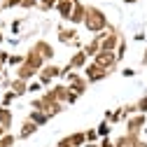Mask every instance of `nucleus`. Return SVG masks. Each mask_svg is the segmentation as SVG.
<instances>
[{
	"instance_id": "1",
	"label": "nucleus",
	"mask_w": 147,
	"mask_h": 147,
	"mask_svg": "<svg viewBox=\"0 0 147 147\" xmlns=\"http://www.w3.org/2000/svg\"><path fill=\"white\" fill-rule=\"evenodd\" d=\"M84 28H86L91 35H98V33H103V30H110L112 26H110L107 16H105V12H103L100 7H96V5H86V19H84Z\"/></svg>"
},
{
	"instance_id": "2",
	"label": "nucleus",
	"mask_w": 147,
	"mask_h": 147,
	"mask_svg": "<svg viewBox=\"0 0 147 147\" xmlns=\"http://www.w3.org/2000/svg\"><path fill=\"white\" fill-rule=\"evenodd\" d=\"M56 35H59V42H61V45H65V47H75L77 51L84 47V45H82V40H80V33H77V28H75V26L59 24Z\"/></svg>"
},
{
	"instance_id": "3",
	"label": "nucleus",
	"mask_w": 147,
	"mask_h": 147,
	"mask_svg": "<svg viewBox=\"0 0 147 147\" xmlns=\"http://www.w3.org/2000/svg\"><path fill=\"white\" fill-rule=\"evenodd\" d=\"M65 84H68V89L72 91V94H77V96H84L86 89H89V82H86V77H84V72H80V70L68 72Z\"/></svg>"
},
{
	"instance_id": "4",
	"label": "nucleus",
	"mask_w": 147,
	"mask_h": 147,
	"mask_svg": "<svg viewBox=\"0 0 147 147\" xmlns=\"http://www.w3.org/2000/svg\"><path fill=\"white\" fill-rule=\"evenodd\" d=\"M61 75H63V68H61V65H56V63H47V65L38 72V80L42 82L45 89H51L49 84H51L54 80H61Z\"/></svg>"
},
{
	"instance_id": "5",
	"label": "nucleus",
	"mask_w": 147,
	"mask_h": 147,
	"mask_svg": "<svg viewBox=\"0 0 147 147\" xmlns=\"http://www.w3.org/2000/svg\"><path fill=\"white\" fill-rule=\"evenodd\" d=\"M82 72H84V77H86L89 84H98V82H103V80H107L110 75H112V70H103V68L96 65L94 61H89V65H86Z\"/></svg>"
},
{
	"instance_id": "6",
	"label": "nucleus",
	"mask_w": 147,
	"mask_h": 147,
	"mask_svg": "<svg viewBox=\"0 0 147 147\" xmlns=\"http://www.w3.org/2000/svg\"><path fill=\"white\" fill-rule=\"evenodd\" d=\"M145 126H147V115H140V112H138V115H133L131 119H126V133L140 138L142 131H145Z\"/></svg>"
},
{
	"instance_id": "7",
	"label": "nucleus",
	"mask_w": 147,
	"mask_h": 147,
	"mask_svg": "<svg viewBox=\"0 0 147 147\" xmlns=\"http://www.w3.org/2000/svg\"><path fill=\"white\" fill-rule=\"evenodd\" d=\"M56 147H86V133L84 131H75V133H70V136H63Z\"/></svg>"
},
{
	"instance_id": "8",
	"label": "nucleus",
	"mask_w": 147,
	"mask_h": 147,
	"mask_svg": "<svg viewBox=\"0 0 147 147\" xmlns=\"http://www.w3.org/2000/svg\"><path fill=\"white\" fill-rule=\"evenodd\" d=\"M96 65H100L103 70H115L117 65H119V61H117V54L115 51H100L96 59H91Z\"/></svg>"
},
{
	"instance_id": "9",
	"label": "nucleus",
	"mask_w": 147,
	"mask_h": 147,
	"mask_svg": "<svg viewBox=\"0 0 147 147\" xmlns=\"http://www.w3.org/2000/svg\"><path fill=\"white\" fill-rule=\"evenodd\" d=\"M30 47H33L35 51H38L40 56H42V59L47 61V63H51V59H54V54H56V51H54V47H51V45H49L47 40H42V38H40V40H35V42H33Z\"/></svg>"
},
{
	"instance_id": "10",
	"label": "nucleus",
	"mask_w": 147,
	"mask_h": 147,
	"mask_svg": "<svg viewBox=\"0 0 147 147\" xmlns=\"http://www.w3.org/2000/svg\"><path fill=\"white\" fill-rule=\"evenodd\" d=\"M80 3V0H59V5H56V12L61 16V21L70 24V16H72V9H75V5Z\"/></svg>"
},
{
	"instance_id": "11",
	"label": "nucleus",
	"mask_w": 147,
	"mask_h": 147,
	"mask_svg": "<svg viewBox=\"0 0 147 147\" xmlns=\"http://www.w3.org/2000/svg\"><path fill=\"white\" fill-rule=\"evenodd\" d=\"M5 89H12L14 94L21 98V96L28 94V82H26V80H19V77H14V80H7V82H5Z\"/></svg>"
},
{
	"instance_id": "12",
	"label": "nucleus",
	"mask_w": 147,
	"mask_h": 147,
	"mask_svg": "<svg viewBox=\"0 0 147 147\" xmlns=\"http://www.w3.org/2000/svg\"><path fill=\"white\" fill-rule=\"evenodd\" d=\"M68 65H70L72 70H84V68L89 65V56L80 49V51H75V54H72V56L68 59Z\"/></svg>"
},
{
	"instance_id": "13",
	"label": "nucleus",
	"mask_w": 147,
	"mask_h": 147,
	"mask_svg": "<svg viewBox=\"0 0 147 147\" xmlns=\"http://www.w3.org/2000/svg\"><path fill=\"white\" fill-rule=\"evenodd\" d=\"M84 19H86V5L82 3V0H80V3L75 5V9H72V16H70V26H84Z\"/></svg>"
},
{
	"instance_id": "14",
	"label": "nucleus",
	"mask_w": 147,
	"mask_h": 147,
	"mask_svg": "<svg viewBox=\"0 0 147 147\" xmlns=\"http://www.w3.org/2000/svg\"><path fill=\"white\" fill-rule=\"evenodd\" d=\"M26 63H28V65H33V68L38 70V72H40V70H42V68L47 65V61H45V59H42V56H40V54L35 51L33 47H30V49L26 51Z\"/></svg>"
},
{
	"instance_id": "15",
	"label": "nucleus",
	"mask_w": 147,
	"mask_h": 147,
	"mask_svg": "<svg viewBox=\"0 0 147 147\" xmlns=\"http://www.w3.org/2000/svg\"><path fill=\"white\" fill-rule=\"evenodd\" d=\"M82 51L86 54L89 59H96L98 54H100V38H98V35H94V38H91V40L82 47Z\"/></svg>"
},
{
	"instance_id": "16",
	"label": "nucleus",
	"mask_w": 147,
	"mask_h": 147,
	"mask_svg": "<svg viewBox=\"0 0 147 147\" xmlns=\"http://www.w3.org/2000/svg\"><path fill=\"white\" fill-rule=\"evenodd\" d=\"M38 124H33L30 119H24V124H21V128H19V133H16V138L19 140H28L33 133H38Z\"/></svg>"
},
{
	"instance_id": "17",
	"label": "nucleus",
	"mask_w": 147,
	"mask_h": 147,
	"mask_svg": "<svg viewBox=\"0 0 147 147\" xmlns=\"http://www.w3.org/2000/svg\"><path fill=\"white\" fill-rule=\"evenodd\" d=\"M14 77H19V80H26V82H33V77H38V70H35L33 65H28V63H24L21 68H16Z\"/></svg>"
},
{
	"instance_id": "18",
	"label": "nucleus",
	"mask_w": 147,
	"mask_h": 147,
	"mask_svg": "<svg viewBox=\"0 0 147 147\" xmlns=\"http://www.w3.org/2000/svg\"><path fill=\"white\" fill-rule=\"evenodd\" d=\"M12 119H14L12 110H9V107H3V105H0V126L9 131V126H12Z\"/></svg>"
},
{
	"instance_id": "19",
	"label": "nucleus",
	"mask_w": 147,
	"mask_h": 147,
	"mask_svg": "<svg viewBox=\"0 0 147 147\" xmlns=\"http://www.w3.org/2000/svg\"><path fill=\"white\" fill-rule=\"evenodd\" d=\"M26 119H30L33 124H38V126H45V124H49V117H47L45 112H38V110H30Z\"/></svg>"
},
{
	"instance_id": "20",
	"label": "nucleus",
	"mask_w": 147,
	"mask_h": 147,
	"mask_svg": "<svg viewBox=\"0 0 147 147\" xmlns=\"http://www.w3.org/2000/svg\"><path fill=\"white\" fill-rule=\"evenodd\" d=\"M136 142H138V138H136V136L124 133V136H119V138L115 140V147H136Z\"/></svg>"
},
{
	"instance_id": "21",
	"label": "nucleus",
	"mask_w": 147,
	"mask_h": 147,
	"mask_svg": "<svg viewBox=\"0 0 147 147\" xmlns=\"http://www.w3.org/2000/svg\"><path fill=\"white\" fill-rule=\"evenodd\" d=\"M107 121L112 124V126H115V124H121V121H126V117H124V105H121V107H115Z\"/></svg>"
},
{
	"instance_id": "22",
	"label": "nucleus",
	"mask_w": 147,
	"mask_h": 147,
	"mask_svg": "<svg viewBox=\"0 0 147 147\" xmlns=\"http://www.w3.org/2000/svg\"><path fill=\"white\" fill-rule=\"evenodd\" d=\"M96 131H98V136H100V140L103 138H110V131H112V124H110L107 119H103L98 126H96Z\"/></svg>"
},
{
	"instance_id": "23",
	"label": "nucleus",
	"mask_w": 147,
	"mask_h": 147,
	"mask_svg": "<svg viewBox=\"0 0 147 147\" xmlns=\"http://www.w3.org/2000/svg\"><path fill=\"white\" fill-rule=\"evenodd\" d=\"M16 98H19V96H16L12 89H5V94H3V100H0V105H3V107H9V105H12Z\"/></svg>"
},
{
	"instance_id": "24",
	"label": "nucleus",
	"mask_w": 147,
	"mask_h": 147,
	"mask_svg": "<svg viewBox=\"0 0 147 147\" xmlns=\"http://www.w3.org/2000/svg\"><path fill=\"white\" fill-rule=\"evenodd\" d=\"M126 51H128V42H126V38L121 35V40H119V45H117V61H124V56H126Z\"/></svg>"
},
{
	"instance_id": "25",
	"label": "nucleus",
	"mask_w": 147,
	"mask_h": 147,
	"mask_svg": "<svg viewBox=\"0 0 147 147\" xmlns=\"http://www.w3.org/2000/svg\"><path fill=\"white\" fill-rule=\"evenodd\" d=\"M26 63V54H12V56H9V68H21Z\"/></svg>"
},
{
	"instance_id": "26",
	"label": "nucleus",
	"mask_w": 147,
	"mask_h": 147,
	"mask_svg": "<svg viewBox=\"0 0 147 147\" xmlns=\"http://www.w3.org/2000/svg\"><path fill=\"white\" fill-rule=\"evenodd\" d=\"M40 91H42V94H45V86H42V82L40 80H33V82H28V94H40Z\"/></svg>"
},
{
	"instance_id": "27",
	"label": "nucleus",
	"mask_w": 147,
	"mask_h": 147,
	"mask_svg": "<svg viewBox=\"0 0 147 147\" xmlns=\"http://www.w3.org/2000/svg\"><path fill=\"white\" fill-rule=\"evenodd\" d=\"M56 5H59V0H40L38 9L40 12H49V9H56Z\"/></svg>"
},
{
	"instance_id": "28",
	"label": "nucleus",
	"mask_w": 147,
	"mask_h": 147,
	"mask_svg": "<svg viewBox=\"0 0 147 147\" xmlns=\"http://www.w3.org/2000/svg\"><path fill=\"white\" fill-rule=\"evenodd\" d=\"M84 133H86V145H89V142H100V136H98V131H96V126H94V128H86Z\"/></svg>"
},
{
	"instance_id": "29",
	"label": "nucleus",
	"mask_w": 147,
	"mask_h": 147,
	"mask_svg": "<svg viewBox=\"0 0 147 147\" xmlns=\"http://www.w3.org/2000/svg\"><path fill=\"white\" fill-rule=\"evenodd\" d=\"M24 0H0V9H12V7H21Z\"/></svg>"
},
{
	"instance_id": "30",
	"label": "nucleus",
	"mask_w": 147,
	"mask_h": 147,
	"mask_svg": "<svg viewBox=\"0 0 147 147\" xmlns=\"http://www.w3.org/2000/svg\"><path fill=\"white\" fill-rule=\"evenodd\" d=\"M133 115H138V105H136V103H131V105H124V117H126V119H131Z\"/></svg>"
},
{
	"instance_id": "31",
	"label": "nucleus",
	"mask_w": 147,
	"mask_h": 147,
	"mask_svg": "<svg viewBox=\"0 0 147 147\" xmlns=\"http://www.w3.org/2000/svg\"><path fill=\"white\" fill-rule=\"evenodd\" d=\"M16 140H19V138H16L14 133H7L3 140H0V145H3V147H14V142H16Z\"/></svg>"
},
{
	"instance_id": "32",
	"label": "nucleus",
	"mask_w": 147,
	"mask_h": 147,
	"mask_svg": "<svg viewBox=\"0 0 147 147\" xmlns=\"http://www.w3.org/2000/svg\"><path fill=\"white\" fill-rule=\"evenodd\" d=\"M136 105H138V112H140V115H147V91H145V96H142Z\"/></svg>"
},
{
	"instance_id": "33",
	"label": "nucleus",
	"mask_w": 147,
	"mask_h": 147,
	"mask_svg": "<svg viewBox=\"0 0 147 147\" xmlns=\"http://www.w3.org/2000/svg\"><path fill=\"white\" fill-rule=\"evenodd\" d=\"M38 5H40V0H24V3H21L24 9H33V7H38Z\"/></svg>"
},
{
	"instance_id": "34",
	"label": "nucleus",
	"mask_w": 147,
	"mask_h": 147,
	"mask_svg": "<svg viewBox=\"0 0 147 147\" xmlns=\"http://www.w3.org/2000/svg\"><path fill=\"white\" fill-rule=\"evenodd\" d=\"M9 56H12V51H0V63L7 65L9 63Z\"/></svg>"
},
{
	"instance_id": "35",
	"label": "nucleus",
	"mask_w": 147,
	"mask_h": 147,
	"mask_svg": "<svg viewBox=\"0 0 147 147\" xmlns=\"http://www.w3.org/2000/svg\"><path fill=\"white\" fill-rule=\"evenodd\" d=\"M21 24H24V19H16V21H12V33H14V35H19Z\"/></svg>"
},
{
	"instance_id": "36",
	"label": "nucleus",
	"mask_w": 147,
	"mask_h": 147,
	"mask_svg": "<svg viewBox=\"0 0 147 147\" xmlns=\"http://www.w3.org/2000/svg\"><path fill=\"white\" fill-rule=\"evenodd\" d=\"M98 147H115V140H110V138H103L98 142Z\"/></svg>"
},
{
	"instance_id": "37",
	"label": "nucleus",
	"mask_w": 147,
	"mask_h": 147,
	"mask_svg": "<svg viewBox=\"0 0 147 147\" xmlns=\"http://www.w3.org/2000/svg\"><path fill=\"white\" fill-rule=\"evenodd\" d=\"M136 72H138V70H133V68H124L121 75H124V77H136Z\"/></svg>"
},
{
	"instance_id": "38",
	"label": "nucleus",
	"mask_w": 147,
	"mask_h": 147,
	"mask_svg": "<svg viewBox=\"0 0 147 147\" xmlns=\"http://www.w3.org/2000/svg\"><path fill=\"white\" fill-rule=\"evenodd\" d=\"M133 40H136V42H145V33H136Z\"/></svg>"
},
{
	"instance_id": "39",
	"label": "nucleus",
	"mask_w": 147,
	"mask_h": 147,
	"mask_svg": "<svg viewBox=\"0 0 147 147\" xmlns=\"http://www.w3.org/2000/svg\"><path fill=\"white\" fill-rule=\"evenodd\" d=\"M7 42H9L12 47H16V45H19V38H7Z\"/></svg>"
},
{
	"instance_id": "40",
	"label": "nucleus",
	"mask_w": 147,
	"mask_h": 147,
	"mask_svg": "<svg viewBox=\"0 0 147 147\" xmlns=\"http://www.w3.org/2000/svg\"><path fill=\"white\" fill-rule=\"evenodd\" d=\"M7 133H9V131H7V128H3V126H0V140H3V138H5Z\"/></svg>"
},
{
	"instance_id": "41",
	"label": "nucleus",
	"mask_w": 147,
	"mask_h": 147,
	"mask_svg": "<svg viewBox=\"0 0 147 147\" xmlns=\"http://www.w3.org/2000/svg\"><path fill=\"white\" fill-rule=\"evenodd\" d=\"M136 147H147V142H145V140H140V138H138V142H136Z\"/></svg>"
},
{
	"instance_id": "42",
	"label": "nucleus",
	"mask_w": 147,
	"mask_h": 147,
	"mask_svg": "<svg viewBox=\"0 0 147 147\" xmlns=\"http://www.w3.org/2000/svg\"><path fill=\"white\" fill-rule=\"evenodd\" d=\"M140 61H142V65H147V49H145V54H142V59H140Z\"/></svg>"
},
{
	"instance_id": "43",
	"label": "nucleus",
	"mask_w": 147,
	"mask_h": 147,
	"mask_svg": "<svg viewBox=\"0 0 147 147\" xmlns=\"http://www.w3.org/2000/svg\"><path fill=\"white\" fill-rule=\"evenodd\" d=\"M138 0H124V5H136Z\"/></svg>"
},
{
	"instance_id": "44",
	"label": "nucleus",
	"mask_w": 147,
	"mask_h": 147,
	"mask_svg": "<svg viewBox=\"0 0 147 147\" xmlns=\"http://www.w3.org/2000/svg\"><path fill=\"white\" fill-rule=\"evenodd\" d=\"M5 40H7V38H5V35H3V33H0V45H3Z\"/></svg>"
},
{
	"instance_id": "45",
	"label": "nucleus",
	"mask_w": 147,
	"mask_h": 147,
	"mask_svg": "<svg viewBox=\"0 0 147 147\" xmlns=\"http://www.w3.org/2000/svg\"><path fill=\"white\" fill-rule=\"evenodd\" d=\"M86 147H98V142H89V145H86Z\"/></svg>"
},
{
	"instance_id": "46",
	"label": "nucleus",
	"mask_w": 147,
	"mask_h": 147,
	"mask_svg": "<svg viewBox=\"0 0 147 147\" xmlns=\"http://www.w3.org/2000/svg\"><path fill=\"white\" fill-rule=\"evenodd\" d=\"M0 147H3V145H0Z\"/></svg>"
}]
</instances>
